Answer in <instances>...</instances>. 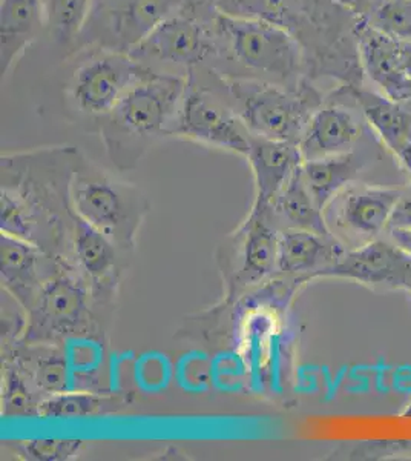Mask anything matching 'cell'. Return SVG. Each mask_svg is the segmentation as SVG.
<instances>
[{
  "instance_id": "28",
  "label": "cell",
  "mask_w": 411,
  "mask_h": 461,
  "mask_svg": "<svg viewBox=\"0 0 411 461\" xmlns=\"http://www.w3.org/2000/svg\"><path fill=\"white\" fill-rule=\"evenodd\" d=\"M84 441L77 438H32L23 441L21 454L28 460L63 461L77 456Z\"/></svg>"
},
{
  "instance_id": "33",
  "label": "cell",
  "mask_w": 411,
  "mask_h": 461,
  "mask_svg": "<svg viewBox=\"0 0 411 461\" xmlns=\"http://www.w3.org/2000/svg\"><path fill=\"white\" fill-rule=\"evenodd\" d=\"M395 158L399 162L402 168L406 169L407 173L411 176V140L399 149Z\"/></svg>"
},
{
  "instance_id": "29",
  "label": "cell",
  "mask_w": 411,
  "mask_h": 461,
  "mask_svg": "<svg viewBox=\"0 0 411 461\" xmlns=\"http://www.w3.org/2000/svg\"><path fill=\"white\" fill-rule=\"evenodd\" d=\"M5 414H36L39 403H34V395L21 371L8 367L4 389Z\"/></svg>"
},
{
  "instance_id": "16",
  "label": "cell",
  "mask_w": 411,
  "mask_h": 461,
  "mask_svg": "<svg viewBox=\"0 0 411 461\" xmlns=\"http://www.w3.org/2000/svg\"><path fill=\"white\" fill-rule=\"evenodd\" d=\"M254 180H255V203L254 206H267L282 186L290 180L301 167L302 156L297 143L271 140L264 137L250 136L247 151Z\"/></svg>"
},
{
  "instance_id": "35",
  "label": "cell",
  "mask_w": 411,
  "mask_h": 461,
  "mask_svg": "<svg viewBox=\"0 0 411 461\" xmlns=\"http://www.w3.org/2000/svg\"><path fill=\"white\" fill-rule=\"evenodd\" d=\"M375 2H378V0H370V6L373 5V4H375ZM369 11V10H367Z\"/></svg>"
},
{
  "instance_id": "6",
  "label": "cell",
  "mask_w": 411,
  "mask_h": 461,
  "mask_svg": "<svg viewBox=\"0 0 411 461\" xmlns=\"http://www.w3.org/2000/svg\"><path fill=\"white\" fill-rule=\"evenodd\" d=\"M88 320V289L84 278L58 267L26 310L25 340L49 345L73 337Z\"/></svg>"
},
{
  "instance_id": "36",
  "label": "cell",
  "mask_w": 411,
  "mask_h": 461,
  "mask_svg": "<svg viewBox=\"0 0 411 461\" xmlns=\"http://www.w3.org/2000/svg\"><path fill=\"white\" fill-rule=\"evenodd\" d=\"M407 293L410 294V297H411V286H410V288H408V291H407Z\"/></svg>"
},
{
  "instance_id": "17",
  "label": "cell",
  "mask_w": 411,
  "mask_h": 461,
  "mask_svg": "<svg viewBox=\"0 0 411 461\" xmlns=\"http://www.w3.org/2000/svg\"><path fill=\"white\" fill-rule=\"evenodd\" d=\"M240 269L237 282L245 286L260 284L276 273L278 245L281 230L272 217L269 204L254 206L249 219L241 230Z\"/></svg>"
},
{
  "instance_id": "18",
  "label": "cell",
  "mask_w": 411,
  "mask_h": 461,
  "mask_svg": "<svg viewBox=\"0 0 411 461\" xmlns=\"http://www.w3.org/2000/svg\"><path fill=\"white\" fill-rule=\"evenodd\" d=\"M45 30L42 0H2L0 4V73L10 74Z\"/></svg>"
},
{
  "instance_id": "5",
  "label": "cell",
  "mask_w": 411,
  "mask_h": 461,
  "mask_svg": "<svg viewBox=\"0 0 411 461\" xmlns=\"http://www.w3.org/2000/svg\"><path fill=\"white\" fill-rule=\"evenodd\" d=\"M69 195L74 212L102 230L115 247L134 245L146 211L137 189L115 182L103 171L89 168L80 160Z\"/></svg>"
},
{
  "instance_id": "14",
  "label": "cell",
  "mask_w": 411,
  "mask_h": 461,
  "mask_svg": "<svg viewBox=\"0 0 411 461\" xmlns=\"http://www.w3.org/2000/svg\"><path fill=\"white\" fill-rule=\"evenodd\" d=\"M2 284L25 310L42 285L58 273L52 256L21 237L2 232Z\"/></svg>"
},
{
  "instance_id": "32",
  "label": "cell",
  "mask_w": 411,
  "mask_h": 461,
  "mask_svg": "<svg viewBox=\"0 0 411 461\" xmlns=\"http://www.w3.org/2000/svg\"><path fill=\"white\" fill-rule=\"evenodd\" d=\"M390 240L395 241L398 247L411 254V230H389Z\"/></svg>"
},
{
  "instance_id": "12",
  "label": "cell",
  "mask_w": 411,
  "mask_h": 461,
  "mask_svg": "<svg viewBox=\"0 0 411 461\" xmlns=\"http://www.w3.org/2000/svg\"><path fill=\"white\" fill-rule=\"evenodd\" d=\"M210 51V41L203 25L184 14H174L130 50L138 62L169 63L175 67L192 68Z\"/></svg>"
},
{
  "instance_id": "27",
  "label": "cell",
  "mask_w": 411,
  "mask_h": 461,
  "mask_svg": "<svg viewBox=\"0 0 411 461\" xmlns=\"http://www.w3.org/2000/svg\"><path fill=\"white\" fill-rule=\"evenodd\" d=\"M32 384L39 393H47V397L67 393L69 371L65 358L58 354L39 357L32 371Z\"/></svg>"
},
{
  "instance_id": "2",
  "label": "cell",
  "mask_w": 411,
  "mask_h": 461,
  "mask_svg": "<svg viewBox=\"0 0 411 461\" xmlns=\"http://www.w3.org/2000/svg\"><path fill=\"white\" fill-rule=\"evenodd\" d=\"M188 86L175 74H151L102 117L100 137L112 163L130 168L156 139L171 136Z\"/></svg>"
},
{
  "instance_id": "22",
  "label": "cell",
  "mask_w": 411,
  "mask_h": 461,
  "mask_svg": "<svg viewBox=\"0 0 411 461\" xmlns=\"http://www.w3.org/2000/svg\"><path fill=\"white\" fill-rule=\"evenodd\" d=\"M183 0H121L112 13V32L121 51L130 53L154 28L177 14Z\"/></svg>"
},
{
  "instance_id": "11",
  "label": "cell",
  "mask_w": 411,
  "mask_h": 461,
  "mask_svg": "<svg viewBox=\"0 0 411 461\" xmlns=\"http://www.w3.org/2000/svg\"><path fill=\"white\" fill-rule=\"evenodd\" d=\"M354 32L365 85L411 108V80L402 60L401 42L370 27L361 16Z\"/></svg>"
},
{
  "instance_id": "20",
  "label": "cell",
  "mask_w": 411,
  "mask_h": 461,
  "mask_svg": "<svg viewBox=\"0 0 411 461\" xmlns=\"http://www.w3.org/2000/svg\"><path fill=\"white\" fill-rule=\"evenodd\" d=\"M365 165L364 152L353 149L338 156L306 160L302 162L301 174L313 199L324 211L343 189L354 184Z\"/></svg>"
},
{
  "instance_id": "21",
  "label": "cell",
  "mask_w": 411,
  "mask_h": 461,
  "mask_svg": "<svg viewBox=\"0 0 411 461\" xmlns=\"http://www.w3.org/2000/svg\"><path fill=\"white\" fill-rule=\"evenodd\" d=\"M269 210L280 230H306L324 236H334L328 230L324 211L317 206L304 184L301 167L272 199Z\"/></svg>"
},
{
  "instance_id": "34",
  "label": "cell",
  "mask_w": 411,
  "mask_h": 461,
  "mask_svg": "<svg viewBox=\"0 0 411 461\" xmlns=\"http://www.w3.org/2000/svg\"><path fill=\"white\" fill-rule=\"evenodd\" d=\"M401 53L404 67H406L407 74L411 80V43L401 42Z\"/></svg>"
},
{
  "instance_id": "25",
  "label": "cell",
  "mask_w": 411,
  "mask_h": 461,
  "mask_svg": "<svg viewBox=\"0 0 411 461\" xmlns=\"http://www.w3.org/2000/svg\"><path fill=\"white\" fill-rule=\"evenodd\" d=\"M361 17L378 32L411 43V0H378Z\"/></svg>"
},
{
  "instance_id": "7",
  "label": "cell",
  "mask_w": 411,
  "mask_h": 461,
  "mask_svg": "<svg viewBox=\"0 0 411 461\" xmlns=\"http://www.w3.org/2000/svg\"><path fill=\"white\" fill-rule=\"evenodd\" d=\"M404 188L349 185L324 210L328 230L347 249L376 240L389 230Z\"/></svg>"
},
{
  "instance_id": "4",
  "label": "cell",
  "mask_w": 411,
  "mask_h": 461,
  "mask_svg": "<svg viewBox=\"0 0 411 461\" xmlns=\"http://www.w3.org/2000/svg\"><path fill=\"white\" fill-rule=\"evenodd\" d=\"M228 88L250 134L297 145L313 113L324 104L310 82L298 91L260 80H230Z\"/></svg>"
},
{
  "instance_id": "15",
  "label": "cell",
  "mask_w": 411,
  "mask_h": 461,
  "mask_svg": "<svg viewBox=\"0 0 411 461\" xmlns=\"http://www.w3.org/2000/svg\"><path fill=\"white\" fill-rule=\"evenodd\" d=\"M347 248L334 236L313 230H281L278 245L276 273L298 277L302 282L339 262Z\"/></svg>"
},
{
  "instance_id": "31",
  "label": "cell",
  "mask_w": 411,
  "mask_h": 461,
  "mask_svg": "<svg viewBox=\"0 0 411 461\" xmlns=\"http://www.w3.org/2000/svg\"><path fill=\"white\" fill-rule=\"evenodd\" d=\"M336 5L352 11L356 16H364L370 8V0H332Z\"/></svg>"
},
{
  "instance_id": "30",
  "label": "cell",
  "mask_w": 411,
  "mask_h": 461,
  "mask_svg": "<svg viewBox=\"0 0 411 461\" xmlns=\"http://www.w3.org/2000/svg\"><path fill=\"white\" fill-rule=\"evenodd\" d=\"M389 230H411V188L404 191L402 199L391 215Z\"/></svg>"
},
{
  "instance_id": "26",
  "label": "cell",
  "mask_w": 411,
  "mask_h": 461,
  "mask_svg": "<svg viewBox=\"0 0 411 461\" xmlns=\"http://www.w3.org/2000/svg\"><path fill=\"white\" fill-rule=\"evenodd\" d=\"M104 399L93 393H67L51 395L40 400L37 415L43 419H82L99 414L103 409Z\"/></svg>"
},
{
  "instance_id": "13",
  "label": "cell",
  "mask_w": 411,
  "mask_h": 461,
  "mask_svg": "<svg viewBox=\"0 0 411 461\" xmlns=\"http://www.w3.org/2000/svg\"><path fill=\"white\" fill-rule=\"evenodd\" d=\"M362 134L364 125L347 104L324 100L310 117L298 147L304 162L330 158L356 149Z\"/></svg>"
},
{
  "instance_id": "1",
  "label": "cell",
  "mask_w": 411,
  "mask_h": 461,
  "mask_svg": "<svg viewBox=\"0 0 411 461\" xmlns=\"http://www.w3.org/2000/svg\"><path fill=\"white\" fill-rule=\"evenodd\" d=\"M78 162L74 148L2 156V232L31 241L52 256L62 240L63 221L48 206V197L69 194Z\"/></svg>"
},
{
  "instance_id": "24",
  "label": "cell",
  "mask_w": 411,
  "mask_h": 461,
  "mask_svg": "<svg viewBox=\"0 0 411 461\" xmlns=\"http://www.w3.org/2000/svg\"><path fill=\"white\" fill-rule=\"evenodd\" d=\"M93 0H42L48 34L58 43L73 42L88 21Z\"/></svg>"
},
{
  "instance_id": "3",
  "label": "cell",
  "mask_w": 411,
  "mask_h": 461,
  "mask_svg": "<svg viewBox=\"0 0 411 461\" xmlns=\"http://www.w3.org/2000/svg\"><path fill=\"white\" fill-rule=\"evenodd\" d=\"M215 25L235 60L245 68L271 76L273 84L295 91L308 84L306 51L286 28L224 13H219Z\"/></svg>"
},
{
  "instance_id": "9",
  "label": "cell",
  "mask_w": 411,
  "mask_h": 461,
  "mask_svg": "<svg viewBox=\"0 0 411 461\" xmlns=\"http://www.w3.org/2000/svg\"><path fill=\"white\" fill-rule=\"evenodd\" d=\"M171 136L191 139L246 158L252 134L234 108L206 89L189 85Z\"/></svg>"
},
{
  "instance_id": "10",
  "label": "cell",
  "mask_w": 411,
  "mask_h": 461,
  "mask_svg": "<svg viewBox=\"0 0 411 461\" xmlns=\"http://www.w3.org/2000/svg\"><path fill=\"white\" fill-rule=\"evenodd\" d=\"M317 278H344L371 289H404L411 286V254L395 241H369L347 249L339 262Z\"/></svg>"
},
{
  "instance_id": "8",
  "label": "cell",
  "mask_w": 411,
  "mask_h": 461,
  "mask_svg": "<svg viewBox=\"0 0 411 461\" xmlns=\"http://www.w3.org/2000/svg\"><path fill=\"white\" fill-rule=\"evenodd\" d=\"M151 74L130 53L104 51L78 67L69 93L82 113L104 117L132 86Z\"/></svg>"
},
{
  "instance_id": "23",
  "label": "cell",
  "mask_w": 411,
  "mask_h": 461,
  "mask_svg": "<svg viewBox=\"0 0 411 461\" xmlns=\"http://www.w3.org/2000/svg\"><path fill=\"white\" fill-rule=\"evenodd\" d=\"M112 241L102 230L84 221L73 210L71 251L77 267L91 282L100 284L111 277L117 262V251Z\"/></svg>"
},
{
  "instance_id": "19",
  "label": "cell",
  "mask_w": 411,
  "mask_h": 461,
  "mask_svg": "<svg viewBox=\"0 0 411 461\" xmlns=\"http://www.w3.org/2000/svg\"><path fill=\"white\" fill-rule=\"evenodd\" d=\"M360 110L365 123L380 139V143L396 156L411 140V108L387 99L375 89L364 86H345Z\"/></svg>"
}]
</instances>
